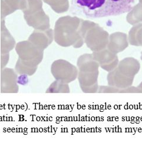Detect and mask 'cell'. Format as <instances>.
I'll list each match as a JSON object with an SVG mask.
<instances>
[{"label":"cell","instance_id":"obj_4","mask_svg":"<svg viewBox=\"0 0 142 150\" xmlns=\"http://www.w3.org/2000/svg\"><path fill=\"white\" fill-rule=\"evenodd\" d=\"M16 51L18 59L24 65L30 67H38L44 57V50L40 49L28 40L16 44Z\"/></svg>","mask_w":142,"mask_h":150},{"label":"cell","instance_id":"obj_20","mask_svg":"<svg viewBox=\"0 0 142 150\" xmlns=\"http://www.w3.org/2000/svg\"><path fill=\"white\" fill-rule=\"evenodd\" d=\"M70 92L68 84L55 80L47 88V93H69Z\"/></svg>","mask_w":142,"mask_h":150},{"label":"cell","instance_id":"obj_10","mask_svg":"<svg viewBox=\"0 0 142 150\" xmlns=\"http://www.w3.org/2000/svg\"><path fill=\"white\" fill-rule=\"evenodd\" d=\"M24 18L27 25L34 30L44 31L50 28V18L43 9L33 14L24 16Z\"/></svg>","mask_w":142,"mask_h":150},{"label":"cell","instance_id":"obj_24","mask_svg":"<svg viewBox=\"0 0 142 150\" xmlns=\"http://www.w3.org/2000/svg\"><path fill=\"white\" fill-rule=\"evenodd\" d=\"M137 88L139 89V90L140 91L141 93H142V82H141L139 85L137 86Z\"/></svg>","mask_w":142,"mask_h":150},{"label":"cell","instance_id":"obj_7","mask_svg":"<svg viewBox=\"0 0 142 150\" xmlns=\"http://www.w3.org/2000/svg\"><path fill=\"white\" fill-rule=\"evenodd\" d=\"M99 71L81 72L78 73V81L81 90L84 93H96L99 90Z\"/></svg>","mask_w":142,"mask_h":150},{"label":"cell","instance_id":"obj_11","mask_svg":"<svg viewBox=\"0 0 142 150\" xmlns=\"http://www.w3.org/2000/svg\"><path fill=\"white\" fill-rule=\"evenodd\" d=\"M129 44L127 34L121 32H116L109 35L107 48L111 52L117 54L126 50Z\"/></svg>","mask_w":142,"mask_h":150},{"label":"cell","instance_id":"obj_21","mask_svg":"<svg viewBox=\"0 0 142 150\" xmlns=\"http://www.w3.org/2000/svg\"><path fill=\"white\" fill-rule=\"evenodd\" d=\"M37 68L38 67H30L24 65L19 59H18L15 67V70L17 74L28 76H31L34 74Z\"/></svg>","mask_w":142,"mask_h":150},{"label":"cell","instance_id":"obj_3","mask_svg":"<svg viewBox=\"0 0 142 150\" xmlns=\"http://www.w3.org/2000/svg\"><path fill=\"white\" fill-rule=\"evenodd\" d=\"M81 33L84 43L92 52L99 51L107 48L109 34L97 23L82 20Z\"/></svg>","mask_w":142,"mask_h":150},{"label":"cell","instance_id":"obj_13","mask_svg":"<svg viewBox=\"0 0 142 150\" xmlns=\"http://www.w3.org/2000/svg\"><path fill=\"white\" fill-rule=\"evenodd\" d=\"M107 81L109 86L123 89L133 85L134 78L124 76L116 67L114 69L109 72L107 76Z\"/></svg>","mask_w":142,"mask_h":150},{"label":"cell","instance_id":"obj_12","mask_svg":"<svg viewBox=\"0 0 142 150\" xmlns=\"http://www.w3.org/2000/svg\"><path fill=\"white\" fill-rule=\"evenodd\" d=\"M16 42L9 30L6 26L3 18L0 27V55L9 54L16 47Z\"/></svg>","mask_w":142,"mask_h":150},{"label":"cell","instance_id":"obj_2","mask_svg":"<svg viewBox=\"0 0 142 150\" xmlns=\"http://www.w3.org/2000/svg\"><path fill=\"white\" fill-rule=\"evenodd\" d=\"M82 20L69 16L60 17L56 21L53 30L55 42L62 47H82L84 44L81 33Z\"/></svg>","mask_w":142,"mask_h":150},{"label":"cell","instance_id":"obj_6","mask_svg":"<svg viewBox=\"0 0 142 150\" xmlns=\"http://www.w3.org/2000/svg\"><path fill=\"white\" fill-rule=\"evenodd\" d=\"M18 75L12 68H4L0 71V92L17 93L19 90Z\"/></svg>","mask_w":142,"mask_h":150},{"label":"cell","instance_id":"obj_18","mask_svg":"<svg viewBox=\"0 0 142 150\" xmlns=\"http://www.w3.org/2000/svg\"><path fill=\"white\" fill-rule=\"evenodd\" d=\"M126 20L132 25L142 23V0H139L137 4L133 6L126 16Z\"/></svg>","mask_w":142,"mask_h":150},{"label":"cell","instance_id":"obj_9","mask_svg":"<svg viewBox=\"0 0 142 150\" xmlns=\"http://www.w3.org/2000/svg\"><path fill=\"white\" fill-rule=\"evenodd\" d=\"M53 40V30L51 28L44 31L34 30L28 38L29 41L44 51L52 43Z\"/></svg>","mask_w":142,"mask_h":150},{"label":"cell","instance_id":"obj_15","mask_svg":"<svg viewBox=\"0 0 142 150\" xmlns=\"http://www.w3.org/2000/svg\"><path fill=\"white\" fill-rule=\"evenodd\" d=\"M79 71L94 72L99 71V63L95 60L92 54H84L80 55L77 62Z\"/></svg>","mask_w":142,"mask_h":150},{"label":"cell","instance_id":"obj_23","mask_svg":"<svg viewBox=\"0 0 142 150\" xmlns=\"http://www.w3.org/2000/svg\"><path fill=\"white\" fill-rule=\"evenodd\" d=\"M120 93H123V94H126V93H141L140 91L139 90V89L136 87L134 86H130L129 87H127L126 88H123V89H120Z\"/></svg>","mask_w":142,"mask_h":150},{"label":"cell","instance_id":"obj_17","mask_svg":"<svg viewBox=\"0 0 142 150\" xmlns=\"http://www.w3.org/2000/svg\"><path fill=\"white\" fill-rule=\"evenodd\" d=\"M127 37L129 44L136 47L142 46V23L133 25Z\"/></svg>","mask_w":142,"mask_h":150},{"label":"cell","instance_id":"obj_19","mask_svg":"<svg viewBox=\"0 0 142 150\" xmlns=\"http://www.w3.org/2000/svg\"><path fill=\"white\" fill-rule=\"evenodd\" d=\"M43 1L58 14L67 12L69 9L68 0H43Z\"/></svg>","mask_w":142,"mask_h":150},{"label":"cell","instance_id":"obj_5","mask_svg":"<svg viewBox=\"0 0 142 150\" xmlns=\"http://www.w3.org/2000/svg\"><path fill=\"white\" fill-rule=\"evenodd\" d=\"M51 72L55 80L69 84L77 79L79 70L70 62L59 59L51 64Z\"/></svg>","mask_w":142,"mask_h":150},{"label":"cell","instance_id":"obj_22","mask_svg":"<svg viewBox=\"0 0 142 150\" xmlns=\"http://www.w3.org/2000/svg\"><path fill=\"white\" fill-rule=\"evenodd\" d=\"M120 89L118 88L115 87L110 86H99L98 92L99 93H109V94H112V93H120Z\"/></svg>","mask_w":142,"mask_h":150},{"label":"cell","instance_id":"obj_1","mask_svg":"<svg viewBox=\"0 0 142 150\" xmlns=\"http://www.w3.org/2000/svg\"><path fill=\"white\" fill-rule=\"evenodd\" d=\"M134 0H72L76 14L87 18L119 16L129 12Z\"/></svg>","mask_w":142,"mask_h":150},{"label":"cell","instance_id":"obj_14","mask_svg":"<svg viewBox=\"0 0 142 150\" xmlns=\"http://www.w3.org/2000/svg\"><path fill=\"white\" fill-rule=\"evenodd\" d=\"M117 68L124 76L134 78L140 71V64L137 59L133 57H127L119 62Z\"/></svg>","mask_w":142,"mask_h":150},{"label":"cell","instance_id":"obj_8","mask_svg":"<svg viewBox=\"0 0 142 150\" xmlns=\"http://www.w3.org/2000/svg\"><path fill=\"white\" fill-rule=\"evenodd\" d=\"M92 54L100 67L108 72L114 69L118 65L119 61L117 54L111 52L107 48L99 51L93 52Z\"/></svg>","mask_w":142,"mask_h":150},{"label":"cell","instance_id":"obj_25","mask_svg":"<svg viewBox=\"0 0 142 150\" xmlns=\"http://www.w3.org/2000/svg\"><path fill=\"white\" fill-rule=\"evenodd\" d=\"M140 58H141V61H142V51H141V57H140Z\"/></svg>","mask_w":142,"mask_h":150},{"label":"cell","instance_id":"obj_16","mask_svg":"<svg viewBox=\"0 0 142 150\" xmlns=\"http://www.w3.org/2000/svg\"><path fill=\"white\" fill-rule=\"evenodd\" d=\"M22 0H1V17L2 18L20 10Z\"/></svg>","mask_w":142,"mask_h":150}]
</instances>
